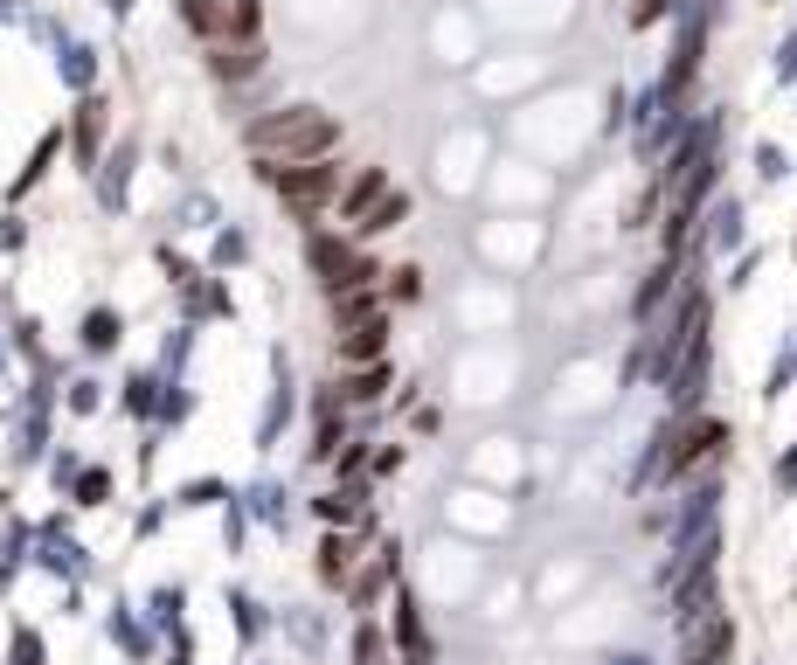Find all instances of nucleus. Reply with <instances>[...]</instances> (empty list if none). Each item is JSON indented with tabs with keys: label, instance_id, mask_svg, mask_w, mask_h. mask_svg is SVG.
Segmentation results:
<instances>
[{
	"label": "nucleus",
	"instance_id": "3",
	"mask_svg": "<svg viewBox=\"0 0 797 665\" xmlns=\"http://www.w3.org/2000/svg\"><path fill=\"white\" fill-rule=\"evenodd\" d=\"M409 215V201L389 188V173L368 167V173H354V188L340 194V222L347 229H396Z\"/></svg>",
	"mask_w": 797,
	"mask_h": 665
},
{
	"label": "nucleus",
	"instance_id": "6",
	"mask_svg": "<svg viewBox=\"0 0 797 665\" xmlns=\"http://www.w3.org/2000/svg\"><path fill=\"white\" fill-rule=\"evenodd\" d=\"M209 70L216 76H256V70H264V49H256V42H216Z\"/></svg>",
	"mask_w": 797,
	"mask_h": 665
},
{
	"label": "nucleus",
	"instance_id": "4",
	"mask_svg": "<svg viewBox=\"0 0 797 665\" xmlns=\"http://www.w3.org/2000/svg\"><path fill=\"white\" fill-rule=\"evenodd\" d=\"M735 645V624L722 610H701V618H686V665H722Z\"/></svg>",
	"mask_w": 797,
	"mask_h": 665
},
{
	"label": "nucleus",
	"instance_id": "8",
	"mask_svg": "<svg viewBox=\"0 0 797 665\" xmlns=\"http://www.w3.org/2000/svg\"><path fill=\"white\" fill-rule=\"evenodd\" d=\"M340 389H347L354 402H375V395H381V361H375V368H347Z\"/></svg>",
	"mask_w": 797,
	"mask_h": 665
},
{
	"label": "nucleus",
	"instance_id": "5",
	"mask_svg": "<svg viewBox=\"0 0 797 665\" xmlns=\"http://www.w3.org/2000/svg\"><path fill=\"white\" fill-rule=\"evenodd\" d=\"M714 444H722V423H686L673 437V451H665V472H693Z\"/></svg>",
	"mask_w": 797,
	"mask_h": 665
},
{
	"label": "nucleus",
	"instance_id": "2",
	"mask_svg": "<svg viewBox=\"0 0 797 665\" xmlns=\"http://www.w3.org/2000/svg\"><path fill=\"white\" fill-rule=\"evenodd\" d=\"M264 167V160H256ZM264 181L285 194V209L292 215H319L333 194H340V167L333 160H298V167H264Z\"/></svg>",
	"mask_w": 797,
	"mask_h": 665
},
{
	"label": "nucleus",
	"instance_id": "7",
	"mask_svg": "<svg viewBox=\"0 0 797 665\" xmlns=\"http://www.w3.org/2000/svg\"><path fill=\"white\" fill-rule=\"evenodd\" d=\"M188 29L195 35H229V8H222V0H188Z\"/></svg>",
	"mask_w": 797,
	"mask_h": 665
},
{
	"label": "nucleus",
	"instance_id": "9",
	"mask_svg": "<svg viewBox=\"0 0 797 665\" xmlns=\"http://www.w3.org/2000/svg\"><path fill=\"white\" fill-rule=\"evenodd\" d=\"M319 569H326L333 582H340V576L354 569V541H326V561H319Z\"/></svg>",
	"mask_w": 797,
	"mask_h": 665
},
{
	"label": "nucleus",
	"instance_id": "11",
	"mask_svg": "<svg viewBox=\"0 0 797 665\" xmlns=\"http://www.w3.org/2000/svg\"><path fill=\"white\" fill-rule=\"evenodd\" d=\"M659 14H665V0H638V14H631V21L646 29V21H659Z\"/></svg>",
	"mask_w": 797,
	"mask_h": 665
},
{
	"label": "nucleus",
	"instance_id": "10",
	"mask_svg": "<svg viewBox=\"0 0 797 665\" xmlns=\"http://www.w3.org/2000/svg\"><path fill=\"white\" fill-rule=\"evenodd\" d=\"M319 514L347 527V520H361V499H319Z\"/></svg>",
	"mask_w": 797,
	"mask_h": 665
},
{
	"label": "nucleus",
	"instance_id": "1",
	"mask_svg": "<svg viewBox=\"0 0 797 665\" xmlns=\"http://www.w3.org/2000/svg\"><path fill=\"white\" fill-rule=\"evenodd\" d=\"M340 146V125L313 105H292V112H271L250 125V152L264 167H298V160H326V152Z\"/></svg>",
	"mask_w": 797,
	"mask_h": 665
}]
</instances>
